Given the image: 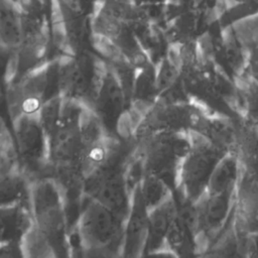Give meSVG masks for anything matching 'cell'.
Wrapping results in <instances>:
<instances>
[{
  "mask_svg": "<svg viewBox=\"0 0 258 258\" xmlns=\"http://www.w3.org/2000/svg\"><path fill=\"white\" fill-rule=\"evenodd\" d=\"M28 205L32 224L51 246L55 257L69 256L71 222L66 198L51 176L29 182Z\"/></svg>",
  "mask_w": 258,
  "mask_h": 258,
  "instance_id": "obj_1",
  "label": "cell"
},
{
  "mask_svg": "<svg viewBox=\"0 0 258 258\" xmlns=\"http://www.w3.org/2000/svg\"><path fill=\"white\" fill-rule=\"evenodd\" d=\"M125 221L99 202L84 198L70 235L82 256H121Z\"/></svg>",
  "mask_w": 258,
  "mask_h": 258,
  "instance_id": "obj_2",
  "label": "cell"
},
{
  "mask_svg": "<svg viewBox=\"0 0 258 258\" xmlns=\"http://www.w3.org/2000/svg\"><path fill=\"white\" fill-rule=\"evenodd\" d=\"M58 58L52 57L41 66L8 82L6 103L10 120L20 115L38 114L41 107L59 96Z\"/></svg>",
  "mask_w": 258,
  "mask_h": 258,
  "instance_id": "obj_3",
  "label": "cell"
},
{
  "mask_svg": "<svg viewBox=\"0 0 258 258\" xmlns=\"http://www.w3.org/2000/svg\"><path fill=\"white\" fill-rule=\"evenodd\" d=\"M143 174L162 178L174 190L179 165L190 147L188 132H157L135 141Z\"/></svg>",
  "mask_w": 258,
  "mask_h": 258,
  "instance_id": "obj_4",
  "label": "cell"
},
{
  "mask_svg": "<svg viewBox=\"0 0 258 258\" xmlns=\"http://www.w3.org/2000/svg\"><path fill=\"white\" fill-rule=\"evenodd\" d=\"M188 134L190 147L179 165L173 192L177 200L197 202L207 190L214 169L227 153L203 135L192 131Z\"/></svg>",
  "mask_w": 258,
  "mask_h": 258,
  "instance_id": "obj_5",
  "label": "cell"
},
{
  "mask_svg": "<svg viewBox=\"0 0 258 258\" xmlns=\"http://www.w3.org/2000/svg\"><path fill=\"white\" fill-rule=\"evenodd\" d=\"M84 105L62 99L59 123L48 139V176L60 171L81 168L84 144L80 117Z\"/></svg>",
  "mask_w": 258,
  "mask_h": 258,
  "instance_id": "obj_6",
  "label": "cell"
},
{
  "mask_svg": "<svg viewBox=\"0 0 258 258\" xmlns=\"http://www.w3.org/2000/svg\"><path fill=\"white\" fill-rule=\"evenodd\" d=\"M11 122L15 153L24 175H34L33 179L48 176V139L37 114L20 115Z\"/></svg>",
  "mask_w": 258,
  "mask_h": 258,
  "instance_id": "obj_7",
  "label": "cell"
},
{
  "mask_svg": "<svg viewBox=\"0 0 258 258\" xmlns=\"http://www.w3.org/2000/svg\"><path fill=\"white\" fill-rule=\"evenodd\" d=\"M86 106L97 114L110 133L119 135L120 121L131 107V101L123 82L109 62L101 60L95 89Z\"/></svg>",
  "mask_w": 258,
  "mask_h": 258,
  "instance_id": "obj_8",
  "label": "cell"
},
{
  "mask_svg": "<svg viewBox=\"0 0 258 258\" xmlns=\"http://www.w3.org/2000/svg\"><path fill=\"white\" fill-rule=\"evenodd\" d=\"M204 107L192 101L168 102L156 100L143 114L137 125L133 139L157 132H190L195 131Z\"/></svg>",
  "mask_w": 258,
  "mask_h": 258,
  "instance_id": "obj_9",
  "label": "cell"
},
{
  "mask_svg": "<svg viewBox=\"0 0 258 258\" xmlns=\"http://www.w3.org/2000/svg\"><path fill=\"white\" fill-rule=\"evenodd\" d=\"M101 59L89 51L78 55H59L58 90L66 100L88 105L100 70Z\"/></svg>",
  "mask_w": 258,
  "mask_h": 258,
  "instance_id": "obj_10",
  "label": "cell"
},
{
  "mask_svg": "<svg viewBox=\"0 0 258 258\" xmlns=\"http://www.w3.org/2000/svg\"><path fill=\"white\" fill-rule=\"evenodd\" d=\"M56 22L52 32L54 45L61 55H78L88 51L89 12L79 0H55Z\"/></svg>",
  "mask_w": 258,
  "mask_h": 258,
  "instance_id": "obj_11",
  "label": "cell"
},
{
  "mask_svg": "<svg viewBox=\"0 0 258 258\" xmlns=\"http://www.w3.org/2000/svg\"><path fill=\"white\" fill-rule=\"evenodd\" d=\"M126 166L93 173L84 178V198L99 202L123 221L127 218L133 190L126 177Z\"/></svg>",
  "mask_w": 258,
  "mask_h": 258,
  "instance_id": "obj_12",
  "label": "cell"
},
{
  "mask_svg": "<svg viewBox=\"0 0 258 258\" xmlns=\"http://www.w3.org/2000/svg\"><path fill=\"white\" fill-rule=\"evenodd\" d=\"M148 233V209L137 183L131 195L130 209L124 223L121 256L138 257L145 255Z\"/></svg>",
  "mask_w": 258,
  "mask_h": 258,
  "instance_id": "obj_13",
  "label": "cell"
},
{
  "mask_svg": "<svg viewBox=\"0 0 258 258\" xmlns=\"http://www.w3.org/2000/svg\"><path fill=\"white\" fill-rule=\"evenodd\" d=\"M234 224L241 232L258 235V175L241 167L236 186Z\"/></svg>",
  "mask_w": 258,
  "mask_h": 258,
  "instance_id": "obj_14",
  "label": "cell"
},
{
  "mask_svg": "<svg viewBox=\"0 0 258 258\" xmlns=\"http://www.w3.org/2000/svg\"><path fill=\"white\" fill-rule=\"evenodd\" d=\"M176 216L177 202L173 191L160 204L148 211L145 255L157 254L162 249L166 235Z\"/></svg>",
  "mask_w": 258,
  "mask_h": 258,
  "instance_id": "obj_15",
  "label": "cell"
},
{
  "mask_svg": "<svg viewBox=\"0 0 258 258\" xmlns=\"http://www.w3.org/2000/svg\"><path fill=\"white\" fill-rule=\"evenodd\" d=\"M32 224L28 200L7 206H0V244L21 241Z\"/></svg>",
  "mask_w": 258,
  "mask_h": 258,
  "instance_id": "obj_16",
  "label": "cell"
},
{
  "mask_svg": "<svg viewBox=\"0 0 258 258\" xmlns=\"http://www.w3.org/2000/svg\"><path fill=\"white\" fill-rule=\"evenodd\" d=\"M235 154L241 169L258 175V125L238 120Z\"/></svg>",
  "mask_w": 258,
  "mask_h": 258,
  "instance_id": "obj_17",
  "label": "cell"
},
{
  "mask_svg": "<svg viewBox=\"0 0 258 258\" xmlns=\"http://www.w3.org/2000/svg\"><path fill=\"white\" fill-rule=\"evenodd\" d=\"M23 30L21 7L13 0H0V43L15 51Z\"/></svg>",
  "mask_w": 258,
  "mask_h": 258,
  "instance_id": "obj_18",
  "label": "cell"
},
{
  "mask_svg": "<svg viewBox=\"0 0 258 258\" xmlns=\"http://www.w3.org/2000/svg\"><path fill=\"white\" fill-rule=\"evenodd\" d=\"M29 181L22 169L0 164V206L19 203L27 199Z\"/></svg>",
  "mask_w": 258,
  "mask_h": 258,
  "instance_id": "obj_19",
  "label": "cell"
},
{
  "mask_svg": "<svg viewBox=\"0 0 258 258\" xmlns=\"http://www.w3.org/2000/svg\"><path fill=\"white\" fill-rule=\"evenodd\" d=\"M234 81L240 98L242 119L258 125V82L246 71Z\"/></svg>",
  "mask_w": 258,
  "mask_h": 258,
  "instance_id": "obj_20",
  "label": "cell"
},
{
  "mask_svg": "<svg viewBox=\"0 0 258 258\" xmlns=\"http://www.w3.org/2000/svg\"><path fill=\"white\" fill-rule=\"evenodd\" d=\"M138 184L148 211L160 204L173 191L162 178L152 174H143Z\"/></svg>",
  "mask_w": 258,
  "mask_h": 258,
  "instance_id": "obj_21",
  "label": "cell"
},
{
  "mask_svg": "<svg viewBox=\"0 0 258 258\" xmlns=\"http://www.w3.org/2000/svg\"><path fill=\"white\" fill-rule=\"evenodd\" d=\"M61 104L62 98L60 96L53 97L41 107L40 111L37 114L40 124L47 136V139H49L59 123Z\"/></svg>",
  "mask_w": 258,
  "mask_h": 258,
  "instance_id": "obj_22",
  "label": "cell"
},
{
  "mask_svg": "<svg viewBox=\"0 0 258 258\" xmlns=\"http://www.w3.org/2000/svg\"><path fill=\"white\" fill-rule=\"evenodd\" d=\"M13 50L0 43V79H6L8 70L13 60Z\"/></svg>",
  "mask_w": 258,
  "mask_h": 258,
  "instance_id": "obj_23",
  "label": "cell"
},
{
  "mask_svg": "<svg viewBox=\"0 0 258 258\" xmlns=\"http://www.w3.org/2000/svg\"><path fill=\"white\" fill-rule=\"evenodd\" d=\"M6 93H7L6 81H5V79H0V108H2L3 105L7 108Z\"/></svg>",
  "mask_w": 258,
  "mask_h": 258,
  "instance_id": "obj_24",
  "label": "cell"
},
{
  "mask_svg": "<svg viewBox=\"0 0 258 258\" xmlns=\"http://www.w3.org/2000/svg\"><path fill=\"white\" fill-rule=\"evenodd\" d=\"M83 6L86 8V10L89 12V13H94L95 11V8H96V5L98 3L99 0H79Z\"/></svg>",
  "mask_w": 258,
  "mask_h": 258,
  "instance_id": "obj_25",
  "label": "cell"
},
{
  "mask_svg": "<svg viewBox=\"0 0 258 258\" xmlns=\"http://www.w3.org/2000/svg\"><path fill=\"white\" fill-rule=\"evenodd\" d=\"M226 5H231V6H235V5H242L247 3L250 0H222Z\"/></svg>",
  "mask_w": 258,
  "mask_h": 258,
  "instance_id": "obj_26",
  "label": "cell"
},
{
  "mask_svg": "<svg viewBox=\"0 0 258 258\" xmlns=\"http://www.w3.org/2000/svg\"><path fill=\"white\" fill-rule=\"evenodd\" d=\"M130 1H133V0H130Z\"/></svg>",
  "mask_w": 258,
  "mask_h": 258,
  "instance_id": "obj_27",
  "label": "cell"
}]
</instances>
